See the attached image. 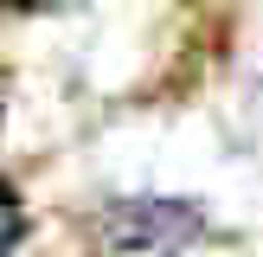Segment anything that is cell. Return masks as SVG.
<instances>
[{"label": "cell", "instance_id": "6da1fadb", "mask_svg": "<svg viewBox=\"0 0 263 257\" xmlns=\"http://www.w3.org/2000/svg\"><path fill=\"white\" fill-rule=\"evenodd\" d=\"M186 238H199V206L186 199H122L103 212V244L122 257H161Z\"/></svg>", "mask_w": 263, "mask_h": 257}, {"label": "cell", "instance_id": "3957f363", "mask_svg": "<svg viewBox=\"0 0 263 257\" xmlns=\"http://www.w3.org/2000/svg\"><path fill=\"white\" fill-rule=\"evenodd\" d=\"M13 13H39V7H71V0H7Z\"/></svg>", "mask_w": 263, "mask_h": 257}, {"label": "cell", "instance_id": "7a4b0ae2", "mask_svg": "<svg viewBox=\"0 0 263 257\" xmlns=\"http://www.w3.org/2000/svg\"><path fill=\"white\" fill-rule=\"evenodd\" d=\"M26 231V212H20V193H7V244H20Z\"/></svg>", "mask_w": 263, "mask_h": 257}]
</instances>
